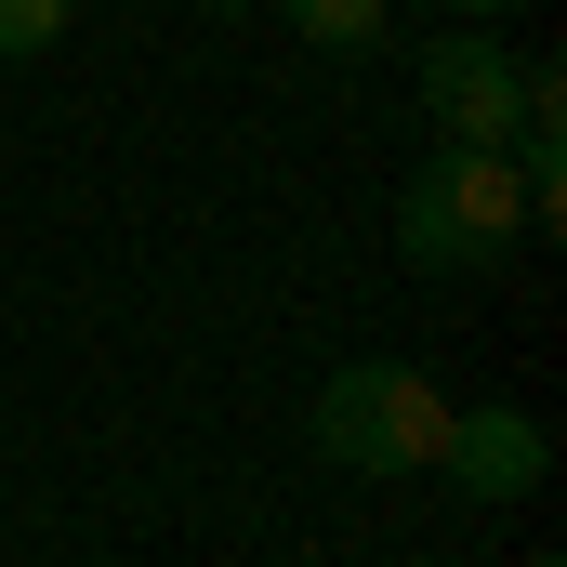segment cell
<instances>
[{"mask_svg": "<svg viewBox=\"0 0 567 567\" xmlns=\"http://www.w3.org/2000/svg\"><path fill=\"white\" fill-rule=\"evenodd\" d=\"M515 238H528V185H515L502 145H435L423 172L396 185V251L423 278H488Z\"/></svg>", "mask_w": 567, "mask_h": 567, "instance_id": "obj_1", "label": "cell"}, {"mask_svg": "<svg viewBox=\"0 0 567 567\" xmlns=\"http://www.w3.org/2000/svg\"><path fill=\"white\" fill-rule=\"evenodd\" d=\"M435 435H449V396H435L410 357H357L303 410V449L330 475H435Z\"/></svg>", "mask_w": 567, "mask_h": 567, "instance_id": "obj_2", "label": "cell"}, {"mask_svg": "<svg viewBox=\"0 0 567 567\" xmlns=\"http://www.w3.org/2000/svg\"><path fill=\"white\" fill-rule=\"evenodd\" d=\"M423 120L449 145H515L528 133V53L502 27H435L423 40Z\"/></svg>", "mask_w": 567, "mask_h": 567, "instance_id": "obj_3", "label": "cell"}, {"mask_svg": "<svg viewBox=\"0 0 567 567\" xmlns=\"http://www.w3.org/2000/svg\"><path fill=\"white\" fill-rule=\"evenodd\" d=\"M435 475H449L462 502H528V488L555 475V423H542V410H449Z\"/></svg>", "mask_w": 567, "mask_h": 567, "instance_id": "obj_4", "label": "cell"}, {"mask_svg": "<svg viewBox=\"0 0 567 567\" xmlns=\"http://www.w3.org/2000/svg\"><path fill=\"white\" fill-rule=\"evenodd\" d=\"M278 13L317 40V53H370V40H383V0H278Z\"/></svg>", "mask_w": 567, "mask_h": 567, "instance_id": "obj_5", "label": "cell"}, {"mask_svg": "<svg viewBox=\"0 0 567 567\" xmlns=\"http://www.w3.org/2000/svg\"><path fill=\"white\" fill-rule=\"evenodd\" d=\"M53 40H66V0H0V66H27Z\"/></svg>", "mask_w": 567, "mask_h": 567, "instance_id": "obj_6", "label": "cell"}, {"mask_svg": "<svg viewBox=\"0 0 567 567\" xmlns=\"http://www.w3.org/2000/svg\"><path fill=\"white\" fill-rule=\"evenodd\" d=\"M423 13H449V27H502L515 0H423Z\"/></svg>", "mask_w": 567, "mask_h": 567, "instance_id": "obj_7", "label": "cell"}, {"mask_svg": "<svg viewBox=\"0 0 567 567\" xmlns=\"http://www.w3.org/2000/svg\"><path fill=\"white\" fill-rule=\"evenodd\" d=\"M198 13H251V0H198Z\"/></svg>", "mask_w": 567, "mask_h": 567, "instance_id": "obj_8", "label": "cell"}, {"mask_svg": "<svg viewBox=\"0 0 567 567\" xmlns=\"http://www.w3.org/2000/svg\"><path fill=\"white\" fill-rule=\"evenodd\" d=\"M528 567H555V555H528Z\"/></svg>", "mask_w": 567, "mask_h": 567, "instance_id": "obj_9", "label": "cell"}]
</instances>
